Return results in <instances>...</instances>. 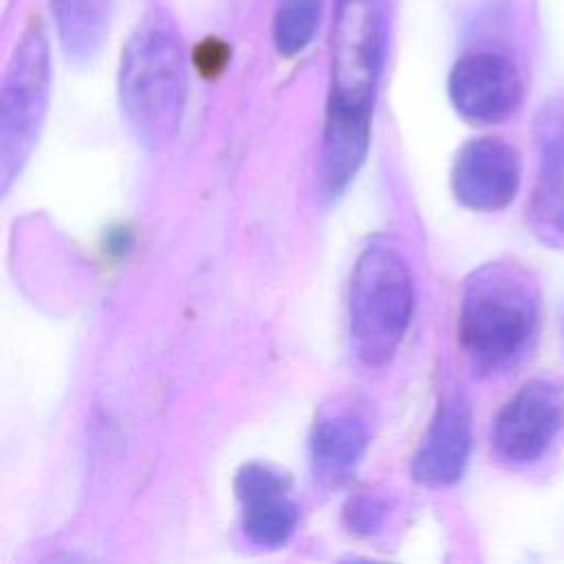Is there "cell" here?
I'll return each mask as SVG.
<instances>
[{"label": "cell", "instance_id": "5b68a950", "mask_svg": "<svg viewBox=\"0 0 564 564\" xmlns=\"http://www.w3.org/2000/svg\"><path fill=\"white\" fill-rule=\"evenodd\" d=\"M51 59L42 20L35 15L22 31L9 59L0 93V174L2 189L26 161L48 101Z\"/></svg>", "mask_w": 564, "mask_h": 564}, {"label": "cell", "instance_id": "9c48e42d", "mask_svg": "<svg viewBox=\"0 0 564 564\" xmlns=\"http://www.w3.org/2000/svg\"><path fill=\"white\" fill-rule=\"evenodd\" d=\"M520 185V161L516 150L496 137L465 143L452 167L456 198L474 212H498L507 207Z\"/></svg>", "mask_w": 564, "mask_h": 564}, {"label": "cell", "instance_id": "5bb4252c", "mask_svg": "<svg viewBox=\"0 0 564 564\" xmlns=\"http://www.w3.org/2000/svg\"><path fill=\"white\" fill-rule=\"evenodd\" d=\"M324 0H282L273 20L275 48L291 57L313 40Z\"/></svg>", "mask_w": 564, "mask_h": 564}, {"label": "cell", "instance_id": "8992f818", "mask_svg": "<svg viewBox=\"0 0 564 564\" xmlns=\"http://www.w3.org/2000/svg\"><path fill=\"white\" fill-rule=\"evenodd\" d=\"M564 425V399L553 383H524L498 412L491 427L496 456L513 467L540 460Z\"/></svg>", "mask_w": 564, "mask_h": 564}, {"label": "cell", "instance_id": "277c9868", "mask_svg": "<svg viewBox=\"0 0 564 564\" xmlns=\"http://www.w3.org/2000/svg\"><path fill=\"white\" fill-rule=\"evenodd\" d=\"M386 53L383 0H337L326 119L370 123Z\"/></svg>", "mask_w": 564, "mask_h": 564}, {"label": "cell", "instance_id": "3957f363", "mask_svg": "<svg viewBox=\"0 0 564 564\" xmlns=\"http://www.w3.org/2000/svg\"><path fill=\"white\" fill-rule=\"evenodd\" d=\"M414 306L412 275L403 258L388 245L361 251L350 275V344L366 366H383L397 352Z\"/></svg>", "mask_w": 564, "mask_h": 564}, {"label": "cell", "instance_id": "9a60e30c", "mask_svg": "<svg viewBox=\"0 0 564 564\" xmlns=\"http://www.w3.org/2000/svg\"><path fill=\"white\" fill-rule=\"evenodd\" d=\"M383 513H386V507L381 500L370 496H359L350 500V505L346 507V522L357 533H370L381 524Z\"/></svg>", "mask_w": 564, "mask_h": 564}, {"label": "cell", "instance_id": "4fadbf2b", "mask_svg": "<svg viewBox=\"0 0 564 564\" xmlns=\"http://www.w3.org/2000/svg\"><path fill=\"white\" fill-rule=\"evenodd\" d=\"M59 42L73 59H90L108 33V0H51Z\"/></svg>", "mask_w": 564, "mask_h": 564}, {"label": "cell", "instance_id": "8fae6325", "mask_svg": "<svg viewBox=\"0 0 564 564\" xmlns=\"http://www.w3.org/2000/svg\"><path fill=\"white\" fill-rule=\"evenodd\" d=\"M471 449V416L460 397L443 401L412 458V476L425 487L460 480Z\"/></svg>", "mask_w": 564, "mask_h": 564}, {"label": "cell", "instance_id": "7a4b0ae2", "mask_svg": "<svg viewBox=\"0 0 564 564\" xmlns=\"http://www.w3.org/2000/svg\"><path fill=\"white\" fill-rule=\"evenodd\" d=\"M187 95L183 40L163 13H150L130 35L119 66L121 110L139 139L167 143L178 130Z\"/></svg>", "mask_w": 564, "mask_h": 564}, {"label": "cell", "instance_id": "52a82bcc", "mask_svg": "<svg viewBox=\"0 0 564 564\" xmlns=\"http://www.w3.org/2000/svg\"><path fill=\"white\" fill-rule=\"evenodd\" d=\"M456 112L478 126L511 117L522 99V79L516 64L500 53H469L460 57L447 79Z\"/></svg>", "mask_w": 564, "mask_h": 564}, {"label": "cell", "instance_id": "6da1fadb", "mask_svg": "<svg viewBox=\"0 0 564 564\" xmlns=\"http://www.w3.org/2000/svg\"><path fill=\"white\" fill-rule=\"evenodd\" d=\"M540 297L535 280L516 262L478 267L463 286L458 311L460 346L480 375L511 368L531 346Z\"/></svg>", "mask_w": 564, "mask_h": 564}, {"label": "cell", "instance_id": "7c38bea8", "mask_svg": "<svg viewBox=\"0 0 564 564\" xmlns=\"http://www.w3.org/2000/svg\"><path fill=\"white\" fill-rule=\"evenodd\" d=\"M368 445L366 425L348 414L322 416L311 434V463L313 474L328 487L344 482L361 460Z\"/></svg>", "mask_w": 564, "mask_h": 564}, {"label": "cell", "instance_id": "30bf717a", "mask_svg": "<svg viewBox=\"0 0 564 564\" xmlns=\"http://www.w3.org/2000/svg\"><path fill=\"white\" fill-rule=\"evenodd\" d=\"M236 496L242 531L253 544L273 549L293 535L297 505L284 471L264 463H249L236 476Z\"/></svg>", "mask_w": 564, "mask_h": 564}, {"label": "cell", "instance_id": "2e32d148", "mask_svg": "<svg viewBox=\"0 0 564 564\" xmlns=\"http://www.w3.org/2000/svg\"><path fill=\"white\" fill-rule=\"evenodd\" d=\"M227 62V48L216 42V40H207L200 44V48L196 51V66L200 68L203 75H216Z\"/></svg>", "mask_w": 564, "mask_h": 564}, {"label": "cell", "instance_id": "ba28073f", "mask_svg": "<svg viewBox=\"0 0 564 564\" xmlns=\"http://www.w3.org/2000/svg\"><path fill=\"white\" fill-rule=\"evenodd\" d=\"M538 174L529 200L535 238L564 247V97L549 99L535 115Z\"/></svg>", "mask_w": 564, "mask_h": 564}]
</instances>
